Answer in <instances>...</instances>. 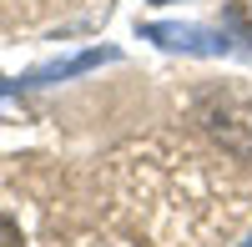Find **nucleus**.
I'll use <instances>...</instances> for the list:
<instances>
[{
	"instance_id": "f257e3e1",
	"label": "nucleus",
	"mask_w": 252,
	"mask_h": 247,
	"mask_svg": "<svg viewBox=\"0 0 252 247\" xmlns=\"http://www.w3.org/2000/svg\"><path fill=\"white\" fill-rule=\"evenodd\" d=\"M197 121L217 136V147L227 156H252V101H242V96H212L197 111Z\"/></svg>"
},
{
	"instance_id": "f03ea898",
	"label": "nucleus",
	"mask_w": 252,
	"mask_h": 247,
	"mask_svg": "<svg viewBox=\"0 0 252 247\" xmlns=\"http://www.w3.org/2000/svg\"><path fill=\"white\" fill-rule=\"evenodd\" d=\"M146 40H157L161 51H182V56H227V35L207 31V26H182V20H157L141 26Z\"/></svg>"
},
{
	"instance_id": "7ed1b4c3",
	"label": "nucleus",
	"mask_w": 252,
	"mask_h": 247,
	"mask_svg": "<svg viewBox=\"0 0 252 247\" xmlns=\"http://www.w3.org/2000/svg\"><path fill=\"white\" fill-rule=\"evenodd\" d=\"M101 61H116V51L111 46H101V51H86V56H71V61H51V66H35L20 86H51V81H61V76H76V71H91V66H101Z\"/></svg>"
},
{
	"instance_id": "20e7f679",
	"label": "nucleus",
	"mask_w": 252,
	"mask_h": 247,
	"mask_svg": "<svg viewBox=\"0 0 252 247\" xmlns=\"http://www.w3.org/2000/svg\"><path fill=\"white\" fill-rule=\"evenodd\" d=\"M0 247H26V242H20V227L10 217H0Z\"/></svg>"
},
{
	"instance_id": "39448f33",
	"label": "nucleus",
	"mask_w": 252,
	"mask_h": 247,
	"mask_svg": "<svg viewBox=\"0 0 252 247\" xmlns=\"http://www.w3.org/2000/svg\"><path fill=\"white\" fill-rule=\"evenodd\" d=\"M152 5H172V0H152Z\"/></svg>"
},
{
	"instance_id": "423d86ee",
	"label": "nucleus",
	"mask_w": 252,
	"mask_h": 247,
	"mask_svg": "<svg viewBox=\"0 0 252 247\" xmlns=\"http://www.w3.org/2000/svg\"><path fill=\"white\" fill-rule=\"evenodd\" d=\"M242 247H252V237H247V242H242Z\"/></svg>"
}]
</instances>
